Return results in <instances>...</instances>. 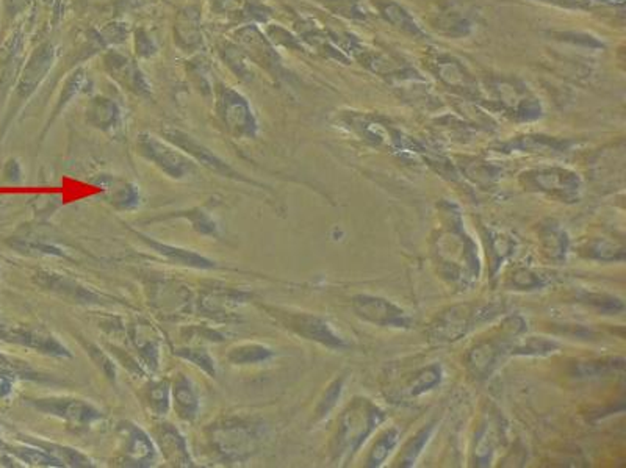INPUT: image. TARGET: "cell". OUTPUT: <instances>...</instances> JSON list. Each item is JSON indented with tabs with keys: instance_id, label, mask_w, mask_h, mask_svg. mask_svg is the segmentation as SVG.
<instances>
[{
	"instance_id": "6da1fadb",
	"label": "cell",
	"mask_w": 626,
	"mask_h": 468,
	"mask_svg": "<svg viewBox=\"0 0 626 468\" xmlns=\"http://www.w3.org/2000/svg\"><path fill=\"white\" fill-rule=\"evenodd\" d=\"M386 412L367 398H355L343 412L337 436V459H349L361 449L374 430L384 423Z\"/></svg>"
},
{
	"instance_id": "7a4b0ae2",
	"label": "cell",
	"mask_w": 626,
	"mask_h": 468,
	"mask_svg": "<svg viewBox=\"0 0 626 468\" xmlns=\"http://www.w3.org/2000/svg\"><path fill=\"white\" fill-rule=\"evenodd\" d=\"M215 107L222 126L226 127V130L234 138H255L257 137L259 121H257V116L254 113L247 97L241 95L240 91H237L224 83H216Z\"/></svg>"
},
{
	"instance_id": "3957f363",
	"label": "cell",
	"mask_w": 626,
	"mask_h": 468,
	"mask_svg": "<svg viewBox=\"0 0 626 468\" xmlns=\"http://www.w3.org/2000/svg\"><path fill=\"white\" fill-rule=\"evenodd\" d=\"M135 146L143 159L157 166L168 178L185 179L197 172L196 162L166 139L139 133Z\"/></svg>"
},
{
	"instance_id": "277c9868",
	"label": "cell",
	"mask_w": 626,
	"mask_h": 468,
	"mask_svg": "<svg viewBox=\"0 0 626 468\" xmlns=\"http://www.w3.org/2000/svg\"><path fill=\"white\" fill-rule=\"evenodd\" d=\"M497 315V305H457L437 318L430 328V336L440 342H455L467 336L476 324Z\"/></svg>"
},
{
	"instance_id": "5b68a950",
	"label": "cell",
	"mask_w": 626,
	"mask_h": 468,
	"mask_svg": "<svg viewBox=\"0 0 626 468\" xmlns=\"http://www.w3.org/2000/svg\"><path fill=\"white\" fill-rule=\"evenodd\" d=\"M520 180L525 190L538 191L563 199V203H575L581 191V179L563 168H538L523 172Z\"/></svg>"
},
{
	"instance_id": "8992f818",
	"label": "cell",
	"mask_w": 626,
	"mask_h": 468,
	"mask_svg": "<svg viewBox=\"0 0 626 468\" xmlns=\"http://www.w3.org/2000/svg\"><path fill=\"white\" fill-rule=\"evenodd\" d=\"M272 317L278 318L287 330L295 332L296 336L304 337L307 340L321 343L328 348H348L349 343L340 334H337L334 328L323 318L312 315V313H297V312H282V310H271Z\"/></svg>"
},
{
	"instance_id": "52a82bcc",
	"label": "cell",
	"mask_w": 626,
	"mask_h": 468,
	"mask_svg": "<svg viewBox=\"0 0 626 468\" xmlns=\"http://www.w3.org/2000/svg\"><path fill=\"white\" fill-rule=\"evenodd\" d=\"M57 58V49L51 41H45L32 52V55L27 60L26 66L21 71L20 79L16 83L13 96L14 110L29 101L35 91L45 82L49 76L54 63Z\"/></svg>"
},
{
	"instance_id": "ba28073f",
	"label": "cell",
	"mask_w": 626,
	"mask_h": 468,
	"mask_svg": "<svg viewBox=\"0 0 626 468\" xmlns=\"http://www.w3.org/2000/svg\"><path fill=\"white\" fill-rule=\"evenodd\" d=\"M102 66L108 77L118 83L121 88L126 89L132 95L149 99L152 97V85L139 68L137 60L129 57L116 49H107L102 55Z\"/></svg>"
},
{
	"instance_id": "9c48e42d",
	"label": "cell",
	"mask_w": 626,
	"mask_h": 468,
	"mask_svg": "<svg viewBox=\"0 0 626 468\" xmlns=\"http://www.w3.org/2000/svg\"><path fill=\"white\" fill-rule=\"evenodd\" d=\"M234 41L240 46L249 62L259 64L262 70H265L271 76H278L280 72V55L272 47L271 41L266 38L265 33L255 24H246L237 29L234 32Z\"/></svg>"
},
{
	"instance_id": "30bf717a",
	"label": "cell",
	"mask_w": 626,
	"mask_h": 468,
	"mask_svg": "<svg viewBox=\"0 0 626 468\" xmlns=\"http://www.w3.org/2000/svg\"><path fill=\"white\" fill-rule=\"evenodd\" d=\"M353 307L357 317L376 326L403 328V330H407L411 326V318L405 310L384 297L359 295L355 297Z\"/></svg>"
},
{
	"instance_id": "8fae6325",
	"label": "cell",
	"mask_w": 626,
	"mask_h": 468,
	"mask_svg": "<svg viewBox=\"0 0 626 468\" xmlns=\"http://www.w3.org/2000/svg\"><path fill=\"white\" fill-rule=\"evenodd\" d=\"M163 137H165L166 141H170L171 145L185 152L188 157L197 162L199 165L205 166V168H209L212 171L220 174V176H224V178L245 180V179L238 176V172L235 171L232 166H229L224 160L220 159L215 152L209 149L207 146H204L195 137H191L190 133L182 132L179 129H166Z\"/></svg>"
},
{
	"instance_id": "7c38bea8",
	"label": "cell",
	"mask_w": 626,
	"mask_h": 468,
	"mask_svg": "<svg viewBox=\"0 0 626 468\" xmlns=\"http://www.w3.org/2000/svg\"><path fill=\"white\" fill-rule=\"evenodd\" d=\"M519 332L520 328L513 326L509 334L480 343L472 351V355L468 357V367L476 378H488L497 368L500 367L501 362L505 361L507 355H513V347H515L513 337L517 336Z\"/></svg>"
},
{
	"instance_id": "4fadbf2b",
	"label": "cell",
	"mask_w": 626,
	"mask_h": 468,
	"mask_svg": "<svg viewBox=\"0 0 626 468\" xmlns=\"http://www.w3.org/2000/svg\"><path fill=\"white\" fill-rule=\"evenodd\" d=\"M33 407L54 417L62 418L66 423L72 424L74 428L88 426L102 418L101 412L97 411L95 405L82 399L62 398V397L37 399L33 401Z\"/></svg>"
},
{
	"instance_id": "5bb4252c",
	"label": "cell",
	"mask_w": 626,
	"mask_h": 468,
	"mask_svg": "<svg viewBox=\"0 0 626 468\" xmlns=\"http://www.w3.org/2000/svg\"><path fill=\"white\" fill-rule=\"evenodd\" d=\"M174 43L185 54L204 51L205 43L201 30V14L196 7H185L179 12L174 21Z\"/></svg>"
},
{
	"instance_id": "9a60e30c",
	"label": "cell",
	"mask_w": 626,
	"mask_h": 468,
	"mask_svg": "<svg viewBox=\"0 0 626 468\" xmlns=\"http://www.w3.org/2000/svg\"><path fill=\"white\" fill-rule=\"evenodd\" d=\"M87 124L102 132H110L121 124V108L107 96H93L85 107Z\"/></svg>"
},
{
	"instance_id": "2e32d148",
	"label": "cell",
	"mask_w": 626,
	"mask_h": 468,
	"mask_svg": "<svg viewBox=\"0 0 626 468\" xmlns=\"http://www.w3.org/2000/svg\"><path fill=\"white\" fill-rule=\"evenodd\" d=\"M124 437V455H126L129 465H151V462L157 457V449L154 447L151 439L139 430L137 424H129L122 430Z\"/></svg>"
},
{
	"instance_id": "e0dca14e",
	"label": "cell",
	"mask_w": 626,
	"mask_h": 468,
	"mask_svg": "<svg viewBox=\"0 0 626 468\" xmlns=\"http://www.w3.org/2000/svg\"><path fill=\"white\" fill-rule=\"evenodd\" d=\"M171 403L179 417L191 422L199 412V397L196 386L187 374H179L171 384Z\"/></svg>"
},
{
	"instance_id": "ac0fdd59",
	"label": "cell",
	"mask_w": 626,
	"mask_h": 468,
	"mask_svg": "<svg viewBox=\"0 0 626 468\" xmlns=\"http://www.w3.org/2000/svg\"><path fill=\"white\" fill-rule=\"evenodd\" d=\"M157 442L166 461L172 465H191L184 437L172 424H162L157 430Z\"/></svg>"
},
{
	"instance_id": "d6986e66",
	"label": "cell",
	"mask_w": 626,
	"mask_h": 468,
	"mask_svg": "<svg viewBox=\"0 0 626 468\" xmlns=\"http://www.w3.org/2000/svg\"><path fill=\"white\" fill-rule=\"evenodd\" d=\"M138 237L141 240L145 241L147 247H152L155 253L162 254L166 259L171 260L172 263L191 266V268H201V270H207V268H213V266H215L212 260L205 259L203 255L193 253V251H188V249L163 245V243L152 240L151 237H146V235L143 234H138Z\"/></svg>"
},
{
	"instance_id": "ffe728a7",
	"label": "cell",
	"mask_w": 626,
	"mask_h": 468,
	"mask_svg": "<svg viewBox=\"0 0 626 468\" xmlns=\"http://www.w3.org/2000/svg\"><path fill=\"white\" fill-rule=\"evenodd\" d=\"M89 87H91V80H89L88 72H87V70H85L83 66L72 71L70 76L66 77L63 85H62L60 95H58L57 105L54 108L52 120H55V116L60 114V112H62L70 102L74 101L77 96L82 95L83 91L89 88Z\"/></svg>"
},
{
	"instance_id": "44dd1931",
	"label": "cell",
	"mask_w": 626,
	"mask_h": 468,
	"mask_svg": "<svg viewBox=\"0 0 626 468\" xmlns=\"http://www.w3.org/2000/svg\"><path fill=\"white\" fill-rule=\"evenodd\" d=\"M272 357V351L259 343H241L229 349L228 359L235 365L260 364Z\"/></svg>"
},
{
	"instance_id": "7402d4cb",
	"label": "cell",
	"mask_w": 626,
	"mask_h": 468,
	"mask_svg": "<svg viewBox=\"0 0 626 468\" xmlns=\"http://www.w3.org/2000/svg\"><path fill=\"white\" fill-rule=\"evenodd\" d=\"M378 8H380V13L384 14L387 20L392 22L393 26L399 27L401 30L409 32L411 35H422L423 33L411 14L407 13L405 8L399 7L396 4H392L388 0H380Z\"/></svg>"
},
{
	"instance_id": "603a6c76",
	"label": "cell",
	"mask_w": 626,
	"mask_h": 468,
	"mask_svg": "<svg viewBox=\"0 0 626 468\" xmlns=\"http://www.w3.org/2000/svg\"><path fill=\"white\" fill-rule=\"evenodd\" d=\"M132 27L122 21H112L105 26L102 27L101 30H95L96 38L99 41L102 49H112L114 46L124 45L129 37L132 35Z\"/></svg>"
},
{
	"instance_id": "cb8c5ba5",
	"label": "cell",
	"mask_w": 626,
	"mask_h": 468,
	"mask_svg": "<svg viewBox=\"0 0 626 468\" xmlns=\"http://www.w3.org/2000/svg\"><path fill=\"white\" fill-rule=\"evenodd\" d=\"M220 55H221L224 63L228 64L229 68L232 72H235V76L241 79V80H249L253 72L249 71V64H247L246 55L245 52L241 51L240 46L237 43H224L220 51Z\"/></svg>"
},
{
	"instance_id": "d4e9b609",
	"label": "cell",
	"mask_w": 626,
	"mask_h": 468,
	"mask_svg": "<svg viewBox=\"0 0 626 468\" xmlns=\"http://www.w3.org/2000/svg\"><path fill=\"white\" fill-rule=\"evenodd\" d=\"M398 442V430L392 428V430H386V432L380 436V440L374 443L373 449H371V453L368 455V467H380V465L387 461V457L392 455V451L396 448Z\"/></svg>"
},
{
	"instance_id": "484cf974",
	"label": "cell",
	"mask_w": 626,
	"mask_h": 468,
	"mask_svg": "<svg viewBox=\"0 0 626 468\" xmlns=\"http://www.w3.org/2000/svg\"><path fill=\"white\" fill-rule=\"evenodd\" d=\"M147 405L159 415H165L171 407V386L166 380L154 382L146 390Z\"/></svg>"
},
{
	"instance_id": "4316f807",
	"label": "cell",
	"mask_w": 626,
	"mask_h": 468,
	"mask_svg": "<svg viewBox=\"0 0 626 468\" xmlns=\"http://www.w3.org/2000/svg\"><path fill=\"white\" fill-rule=\"evenodd\" d=\"M494 422H488V424L482 426L481 432H480V437H478V447H476V459H478V465H488L490 461H492V455L495 453V447H497V440H498V432L495 430Z\"/></svg>"
},
{
	"instance_id": "83f0119b",
	"label": "cell",
	"mask_w": 626,
	"mask_h": 468,
	"mask_svg": "<svg viewBox=\"0 0 626 468\" xmlns=\"http://www.w3.org/2000/svg\"><path fill=\"white\" fill-rule=\"evenodd\" d=\"M434 430H436V424H430V426H426V428L420 430L417 436L413 437L411 442L405 445V453L399 459V462H401L399 465H403V467L413 465V462L417 461L418 455H422L424 447L430 442V437L434 436Z\"/></svg>"
},
{
	"instance_id": "f1b7e54d",
	"label": "cell",
	"mask_w": 626,
	"mask_h": 468,
	"mask_svg": "<svg viewBox=\"0 0 626 468\" xmlns=\"http://www.w3.org/2000/svg\"><path fill=\"white\" fill-rule=\"evenodd\" d=\"M440 380H442V368L434 364V365L424 368L415 376V380H412L411 386H409V393H411V397H418L422 393L430 392L434 387L440 384Z\"/></svg>"
},
{
	"instance_id": "f546056e",
	"label": "cell",
	"mask_w": 626,
	"mask_h": 468,
	"mask_svg": "<svg viewBox=\"0 0 626 468\" xmlns=\"http://www.w3.org/2000/svg\"><path fill=\"white\" fill-rule=\"evenodd\" d=\"M132 35L133 51H135L137 57L141 58V60H149L159 54V46L146 29L137 27V29H133Z\"/></svg>"
},
{
	"instance_id": "4dcf8cb0",
	"label": "cell",
	"mask_w": 626,
	"mask_h": 468,
	"mask_svg": "<svg viewBox=\"0 0 626 468\" xmlns=\"http://www.w3.org/2000/svg\"><path fill=\"white\" fill-rule=\"evenodd\" d=\"M556 348L557 345L555 342H547L544 338H528L513 347V355H545L555 353Z\"/></svg>"
},
{
	"instance_id": "1f68e13d",
	"label": "cell",
	"mask_w": 626,
	"mask_h": 468,
	"mask_svg": "<svg viewBox=\"0 0 626 468\" xmlns=\"http://www.w3.org/2000/svg\"><path fill=\"white\" fill-rule=\"evenodd\" d=\"M52 280H54V285H52L54 290L60 291V293L68 291L71 299H74V301H82V303H96L97 301V295L83 288V287H74V282H71V280H64L58 276H54Z\"/></svg>"
},
{
	"instance_id": "d6a6232c",
	"label": "cell",
	"mask_w": 626,
	"mask_h": 468,
	"mask_svg": "<svg viewBox=\"0 0 626 468\" xmlns=\"http://www.w3.org/2000/svg\"><path fill=\"white\" fill-rule=\"evenodd\" d=\"M18 455H20L22 461H26L27 464H32V465H41V467H62V465H64L63 462L60 461L55 455H52L51 453H47L46 449H20Z\"/></svg>"
},
{
	"instance_id": "836d02e7",
	"label": "cell",
	"mask_w": 626,
	"mask_h": 468,
	"mask_svg": "<svg viewBox=\"0 0 626 468\" xmlns=\"http://www.w3.org/2000/svg\"><path fill=\"white\" fill-rule=\"evenodd\" d=\"M112 203H113L118 209H135L139 203L137 187L132 184H127L126 187H122L121 190L114 193L113 197H112Z\"/></svg>"
},
{
	"instance_id": "e575fe53",
	"label": "cell",
	"mask_w": 626,
	"mask_h": 468,
	"mask_svg": "<svg viewBox=\"0 0 626 468\" xmlns=\"http://www.w3.org/2000/svg\"><path fill=\"white\" fill-rule=\"evenodd\" d=\"M266 38L271 41V45L284 46L287 49H299L301 47L297 39L291 33L287 32L282 27L276 26V24H270L266 27Z\"/></svg>"
},
{
	"instance_id": "d590c367",
	"label": "cell",
	"mask_w": 626,
	"mask_h": 468,
	"mask_svg": "<svg viewBox=\"0 0 626 468\" xmlns=\"http://www.w3.org/2000/svg\"><path fill=\"white\" fill-rule=\"evenodd\" d=\"M343 392V380H337L332 386L328 389V392L324 395L323 401L318 405V418H324L330 415V412L336 407L337 401L340 399Z\"/></svg>"
},
{
	"instance_id": "8d00e7d4",
	"label": "cell",
	"mask_w": 626,
	"mask_h": 468,
	"mask_svg": "<svg viewBox=\"0 0 626 468\" xmlns=\"http://www.w3.org/2000/svg\"><path fill=\"white\" fill-rule=\"evenodd\" d=\"M179 355L196 364L197 367L203 368L204 372L210 376H215V362L205 349H184V353H179Z\"/></svg>"
},
{
	"instance_id": "74e56055",
	"label": "cell",
	"mask_w": 626,
	"mask_h": 468,
	"mask_svg": "<svg viewBox=\"0 0 626 468\" xmlns=\"http://www.w3.org/2000/svg\"><path fill=\"white\" fill-rule=\"evenodd\" d=\"M87 349H88L89 355L93 357V361L104 370V373L107 374L110 380H114L116 376V370H114V365L112 361L108 359L107 355H104V351L95 347V345H87Z\"/></svg>"
},
{
	"instance_id": "f35d334b",
	"label": "cell",
	"mask_w": 626,
	"mask_h": 468,
	"mask_svg": "<svg viewBox=\"0 0 626 468\" xmlns=\"http://www.w3.org/2000/svg\"><path fill=\"white\" fill-rule=\"evenodd\" d=\"M33 0H4V8L10 20H13L16 16L24 13L27 8L32 5Z\"/></svg>"
},
{
	"instance_id": "ab89813d",
	"label": "cell",
	"mask_w": 626,
	"mask_h": 468,
	"mask_svg": "<svg viewBox=\"0 0 626 468\" xmlns=\"http://www.w3.org/2000/svg\"><path fill=\"white\" fill-rule=\"evenodd\" d=\"M12 390V378L10 374L0 372V397L7 395Z\"/></svg>"
},
{
	"instance_id": "60d3db41",
	"label": "cell",
	"mask_w": 626,
	"mask_h": 468,
	"mask_svg": "<svg viewBox=\"0 0 626 468\" xmlns=\"http://www.w3.org/2000/svg\"><path fill=\"white\" fill-rule=\"evenodd\" d=\"M45 4H47V5H51V4H54V0H43Z\"/></svg>"
}]
</instances>
